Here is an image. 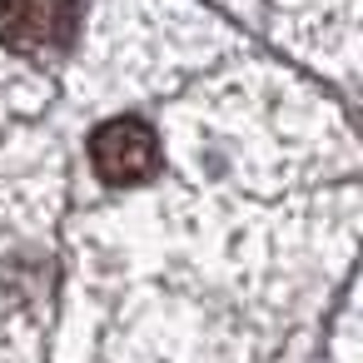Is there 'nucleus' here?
I'll use <instances>...</instances> for the list:
<instances>
[{"mask_svg":"<svg viewBox=\"0 0 363 363\" xmlns=\"http://www.w3.org/2000/svg\"><path fill=\"white\" fill-rule=\"evenodd\" d=\"M90 164H95V174H100L105 184H120V189L145 184V179H155V169H160V140H155V130H150L145 120H135V115L105 120V125L90 135Z\"/></svg>","mask_w":363,"mask_h":363,"instance_id":"obj_1","label":"nucleus"},{"mask_svg":"<svg viewBox=\"0 0 363 363\" xmlns=\"http://www.w3.org/2000/svg\"><path fill=\"white\" fill-rule=\"evenodd\" d=\"M80 0H0V45L21 55H45L70 45Z\"/></svg>","mask_w":363,"mask_h":363,"instance_id":"obj_2","label":"nucleus"}]
</instances>
